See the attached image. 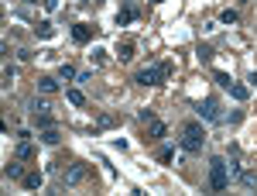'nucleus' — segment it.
Instances as JSON below:
<instances>
[{"label": "nucleus", "instance_id": "1", "mask_svg": "<svg viewBox=\"0 0 257 196\" xmlns=\"http://www.w3.org/2000/svg\"><path fill=\"white\" fill-rule=\"evenodd\" d=\"M179 145L189 151V155H199L202 151V145H206V131L199 121H185L182 124V138H179Z\"/></svg>", "mask_w": 257, "mask_h": 196}, {"label": "nucleus", "instance_id": "2", "mask_svg": "<svg viewBox=\"0 0 257 196\" xmlns=\"http://www.w3.org/2000/svg\"><path fill=\"white\" fill-rule=\"evenodd\" d=\"M172 76V62H158L151 65V69H141L137 76H134V83H141V86H158V83H165Z\"/></svg>", "mask_w": 257, "mask_h": 196}, {"label": "nucleus", "instance_id": "3", "mask_svg": "<svg viewBox=\"0 0 257 196\" xmlns=\"http://www.w3.org/2000/svg\"><path fill=\"white\" fill-rule=\"evenodd\" d=\"M230 186V169L223 158H209V190L213 193H223Z\"/></svg>", "mask_w": 257, "mask_h": 196}, {"label": "nucleus", "instance_id": "4", "mask_svg": "<svg viewBox=\"0 0 257 196\" xmlns=\"http://www.w3.org/2000/svg\"><path fill=\"white\" fill-rule=\"evenodd\" d=\"M199 117L209 121V124H220V121H223V107H220V100H216V97H206V100L199 103Z\"/></svg>", "mask_w": 257, "mask_h": 196}, {"label": "nucleus", "instance_id": "5", "mask_svg": "<svg viewBox=\"0 0 257 196\" xmlns=\"http://www.w3.org/2000/svg\"><path fill=\"white\" fill-rule=\"evenodd\" d=\"M17 138H21V141H17V158H21V162H31V158H35V145L28 141V131H21Z\"/></svg>", "mask_w": 257, "mask_h": 196}, {"label": "nucleus", "instance_id": "6", "mask_svg": "<svg viewBox=\"0 0 257 196\" xmlns=\"http://www.w3.org/2000/svg\"><path fill=\"white\" fill-rule=\"evenodd\" d=\"M72 38H75L79 45H86V42L93 38V28H89V24H72Z\"/></svg>", "mask_w": 257, "mask_h": 196}, {"label": "nucleus", "instance_id": "7", "mask_svg": "<svg viewBox=\"0 0 257 196\" xmlns=\"http://www.w3.org/2000/svg\"><path fill=\"white\" fill-rule=\"evenodd\" d=\"M3 176H7V179H24V169H21V158L7 162V165H3Z\"/></svg>", "mask_w": 257, "mask_h": 196}, {"label": "nucleus", "instance_id": "8", "mask_svg": "<svg viewBox=\"0 0 257 196\" xmlns=\"http://www.w3.org/2000/svg\"><path fill=\"white\" fill-rule=\"evenodd\" d=\"M86 179V169L82 165H72L69 172H65V186H75V183H82Z\"/></svg>", "mask_w": 257, "mask_h": 196}, {"label": "nucleus", "instance_id": "9", "mask_svg": "<svg viewBox=\"0 0 257 196\" xmlns=\"http://www.w3.org/2000/svg\"><path fill=\"white\" fill-rule=\"evenodd\" d=\"M41 183H45V176L35 169V172H24V186L28 190H41Z\"/></svg>", "mask_w": 257, "mask_h": 196}, {"label": "nucleus", "instance_id": "10", "mask_svg": "<svg viewBox=\"0 0 257 196\" xmlns=\"http://www.w3.org/2000/svg\"><path fill=\"white\" fill-rule=\"evenodd\" d=\"M165 121H158V117H151V121H147V134H151V138H165Z\"/></svg>", "mask_w": 257, "mask_h": 196}, {"label": "nucleus", "instance_id": "11", "mask_svg": "<svg viewBox=\"0 0 257 196\" xmlns=\"http://www.w3.org/2000/svg\"><path fill=\"white\" fill-rule=\"evenodd\" d=\"M38 90H41V93H55V90H59V79H55V76H41V79H38Z\"/></svg>", "mask_w": 257, "mask_h": 196}, {"label": "nucleus", "instance_id": "12", "mask_svg": "<svg viewBox=\"0 0 257 196\" xmlns=\"http://www.w3.org/2000/svg\"><path fill=\"white\" fill-rule=\"evenodd\" d=\"M226 90H230V97H233V100H247V97H251V90H247L244 83H230Z\"/></svg>", "mask_w": 257, "mask_h": 196}, {"label": "nucleus", "instance_id": "13", "mask_svg": "<svg viewBox=\"0 0 257 196\" xmlns=\"http://www.w3.org/2000/svg\"><path fill=\"white\" fill-rule=\"evenodd\" d=\"M41 141H45V145H59V141H62V134H59V128H55V124H52V128L41 131Z\"/></svg>", "mask_w": 257, "mask_h": 196}, {"label": "nucleus", "instance_id": "14", "mask_svg": "<svg viewBox=\"0 0 257 196\" xmlns=\"http://www.w3.org/2000/svg\"><path fill=\"white\" fill-rule=\"evenodd\" d=\"M237 179H240L247 190H254V186H257V172H251V169H240V172H237Z\"/></svg>", "mask_w": 257, "mask_h": 196}, {"label": "nucleus", "instance_id": "15", "mask_svg": "<svg viewBox=\"0 0 257 196\" xmlns=\"http://www.w3.org/2000/svg\"><path fill=\"white\" fill-rule=\"evenodd\" d=\"M117 55H120V62H130V59H134V42H120Z\"/></svg>", "mask_w": 257, "mask_h": 196}, {"label": "nucleus", "instance_id": "16", "mask_svg": "<svg viewBox=\"0 0 257 196\" xmlns=\"http://www.w3.org/2000/svg\"><path fill=\"white\" fill-rule=\"evenodd\" d=\"M134 21V7H124L120 14H117V28H124V24H130Z\"/></svg>", "mask_w": 257, "mask_h": 196}, {"label": "nucleus", "instance_id": "17", "mask_svg": "<svg viewBox=\"0 0 257 196\" xmlns=\"http://www.w3.org/2000/svg\"><path fill=\"white\" fill-rule=\"evenodd\" d=\"M75 76H79V72H75V69H72L69 62L59 65V79H65V83H69V79H75Z\"/></svg>", "mask_w": 257, "mask_h": 196}, {"label": "nucleus", "instance_id": "18", "mask_svg": "<svg viewBox=\"0 0 257 196\" xmlns=\"http://www.w3.org/2000/svg\"><path fill=\"white\" fill-rule=\"evenodd\" d=\"M35 31H38V38H52V35H55V28H52V21H41V24H38Z\"/></svg>", "mask_w": 257, "mask_h": 196}, {"label": "nucleus", "instance_id": "19", "mask_svg": "<svg viewBox=\"0 0 257 196\" xmlns=\"http://www.w3.org/2000/svg\"><path fill=\"white\" fill-rule=\"evenodd\" d=\"M31 110H35V114H48V110H52V103H48V100H38V97H35V100H31Z\"/></svg>", "mask_w": 257, "mask_h": 196}, {"label": "nucleus", "instance_id": "20", "mask_svg": "<svg viewBox=\"0 0 257 196\" xmlns=\"http://www.w3.org/2000/svg\"><path fill=\"white\" fill-rule=\"evenodd\" d=\"M65 97H69V103H72V107H82V103H86V97H82L79 90H69Z\"/></svg>", "mask_w": 257, "mask_h": 196}, {"label": "nucleus", "instance_id": "21", "mask_svg": "<svg viewBox=\"0 0 257 196\" xmlns=\"http://www.w3.org/2000/svg\"><path fill=\"white\" fill-rule=\"evenodd\" d=\"M35 128H52V114H35Z\"/></svg>", "mask_w": 257, "mask_h": 196}, {"label": "nucleus", "instance_id": "22", "mask_svg": "<svg viewBox=\"0 0 257 196\" xmlns=\"http://www.w3.org/2000/svg\"><path fill=\"white\" fill-rule=\"evenodd\" d=\"M220 21H223V24H237V21H240V14H237V10H223V14H220Z\"/></svg>", "mask_w": 257, "mask_h": 196}, {"label": "nucleus", "instance_id": "23", "mask_svg": "<svg viewBox=\"0 0 257 196\" xmlns=\"http://www.w3.org/2000/svg\"><path fill=\"white\" fill-rule=\"evenodd\" d=\"M10 83H14V69L7 65V69H3V90H10Z\"/></svg>", "mask_w": 257, "mask_h": 196}, {"label": "nucleus", "instance_id": "24", "mask_svg": "<svg viewBox=\"0 0 257 196\" xmlns=\"http://www.w3.org/2000/svg\"><path fill=\"white\" fill-rule=\"evenodd\" d=\"M172 158H175L172 148H161V151H158V162H172Z\"/></svg>", "mask_w": 257, "mask_h": 196}, {"label": "nucleus", "instance_id": "25", "mask_svg": "<svg viewBox=\"0 0 257 196\" xmlns=\"http://www.w3.org/2000/svg\"><path fill=\"white\" fill-rule=\"evenodd\" d=\"M93 62H96V65L107 62V52H103V49H96V52H93Z\"/></svg>", "mask_w": 257, "mask_h": 196}, {"label": "nucleus", "instance_id": "26", "mask_svg": "<svg viewBox=\"0 0 257 196\" xmlns=\"http://www.w3.org/2000/svg\"><path fill=\"white\" fill-rule=\"evenodd\" d=\"M59 7V0H45V10H55Z\"/></svg>", "mask_w": 257, "mask_h": 196}, {"label": "nucleus", "instance_id": "27", "mask_svg": "<svg viewBox=\"0 0 257 196\" xmlns=\"http://www.w3.org/2000/svg\"><path fill=\"white\" fill-rule=\"evenodd\" d=\"M247 83H254V86H257V69L251 72V76H247Z\"/></svg>", "mask_w": 257, "mask_h": 196}, {"label": "nucleus", "instance_id": "28", "mask_svg": "<svg viewBox=\"0 0 257 196\" xmlns=\"http://www.w3.org/2000/svg\"><path fill=\"white\" fill-rule=\"evenodd\" d=\"M151 3H165V0H151Z\"/></svg>", "mask_w": 257, "mask_h": 196}, {"label": "nucleus", "instance_id": "29", "mask_svg": "<svg viewBox=\"0 0 257 196\" xmlns=\"http://www.w3.org/2000/svg\"><path fill=\"white\" fill-rule=\"evenodd\" d=\"M24 3H38V0H24Z\"/></svg>", "mask_w": 257, "mask_h": 196}, {"label": "nucleus", "instance_id": "30", "mask_svg": "<svg viewBox=\"0 0 257 196\" xmlns=\"http://www.w3.org/2000/svg\"><path fill=\"white\" fill-rule=\"evenodd\" d=\"M82 3H96V0H82Z\"/></svg>", "mask_w": 257, "mask_h": 196}]
</instances>
